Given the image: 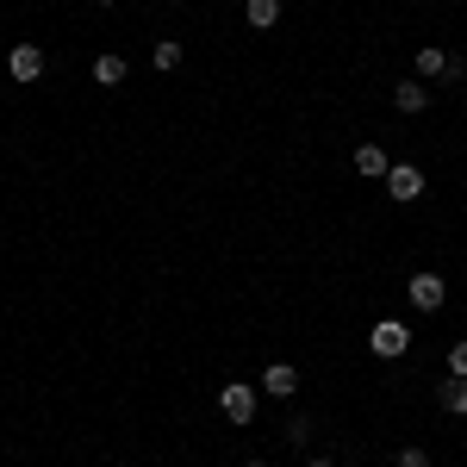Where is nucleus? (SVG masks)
I'll return each instance as SVG.
<instances>
[{
    "label": "nucleus",
    "mask_w": 467,
    "mask_h": 467,
    "mask_svg": "<svg viewBox=\"0 0 467 467\" xmlns=\"http://www.w3.org/2000/svg\"><path fill=\"white\" fill-rule=\"evenodd\" d=\"M368 349H374L380 361H399L405 349H411V330H405L399 318H380L374 330H368Z\"/></svg>",
    "instance_id": "obj_1"
},
{
    "label": "nucleus",
    "mask_w": 467,
    "mask_h": 467,
    "mask_svg": "<svg viewBox=\"0 0 467 467\" xmlns=\"http://www.w3.org/2000/svg\"><path fill=\"white\" fill-rule=\"evenodd\" d=\"M218 411H224V424H250L255 418V387L224 380V387H218Z\"/></svg>",
    "instance_id": "obj_2"
},
{
    "label": "nucleus",
    "mask_w": 467,
    "mask_h": 467,
    "mask_svg": "<svg viewBox=\"0 0 467 467\" xmlns=\"http://www.w3.org/2000/svg\"><path fill=\"white\" fill-rule=\"evenodd\" d=\"M405 299H411L418 312H442V299H449V281L424 268V275H411V281H405Z\"/></svg>",
    "instance_id": "obj_3"
},
{
    "label": "nucleus",
    "mask_w": 467,
    "mask_h": 467,
    "mask_svg": "<svg viewBox=\"0 0 467 467\" xmlns=\"http://www.w3.org/2000/svg\"><path fill=\"white\" fill-rule=\"evenodd\" d=\"M6 75H13L19 88H26V81H37V75H44V50H37V44H13V57H6Z\"/></svg>",
    "instance_id": "obj_4"
},
{
    "label": "nucleus",
    "mask_w": 467,
    "mask_h": 467,
    "mask_svg": "<svg viewBox=\"0 0 467 467\" xmlns=\"http://www.w3.org/2000/svg\"><path fill=\"white\" fill-rule=\"evenodd\" d=\"M387 193H393L399 206H411V200L424 193V175H418L411 162H393V169H387Z\"/></svg>",
    "instance_id": "obj_5"
},
{
    "label": "nucleus",
    "mask_w": 467,
    "mask_h": 467,
    "mask_svg": "<svg viewBox=\"0 0 467 467\" xmlns=\"http://www.w3.org/2000/svg\"><path fill=\"white\" fill-rule=\"evenodd\" d=\"M418 75H424V81H436V75H462V63H455L442 44H424V50H418Z\"/></svg>",
    "instance_id": "obj_6"
},
{
    "label": "nucleus",
    "mask_w": 467,
    "mask_h": 467,
    "mask_svg": "<svg viewBox=\"0 0 467 467\" xmlns=\"http://www.w3.org/2000/svg\"><path fill=\"white\" fill-rule=\"evenodd\" d=\"M262 387H268V399H293L299 393V368H293V361H275V368L262 374Z\"/></svg>",
    "instance_id": "obj_7"
},
{
    "label": "nucleus",
    "mask_w": 467,
    "mask_h": 467,
    "mask_svg": "<svg viewBox=\"0 0 467 467\" xmlns=\"http://www.w3.org/2000/svg\"><path fill=\"white\" fill-rule=\"evenodd\" d=\"M387 169H393V162H387V150L374 144V138H368V144H356V175H368V181H387Z\"/></svg>",
    "instance_id": "obj_8"
},
{
    "label": "nucleus",
    "mask_w": 467,
    "mask_h": 467,
    "mask_svg": "<svg viewBox=\"0 0 467 467\" xmlns=\"http://www.w3.org/2000/svg\"><path fill=\"white\" fill-rule=\"evenodd\" d=\"M244 19H250L255 32H275L281 26V0H244Z\"/></svg>",
    "instance_id": "obj_9"
},
{
    "label": "nucleus",
    "mask_w": 467,
    "mask_h": 467,
    "mask_svg": "<svg viewBox=\"0 0 467 467\" xmlns=\"http://www.w3.org/2000/svg\"><path fill=\"white\" fill-rule=\"evenodd\" d=\"M393 107L399 112H424V107H431V88H424V81H399V88H393Z\"/></svg>",
    "instance_id": "obj_10"
},
{
    "label": "nucleus",
    "mask_w": 467,
    "mask_h": 467,
    "mask_svg": "<svg viewBox=\"0 0 467 467\" xmlns=\"http://www.w3.org/2000/svg\"><path fill=\"white\" fill-rule=\"evenodd\" d=\"M436 405H442L449 418H467V380H455V374H449V380H442V393H436Z\"/></svg>",
    "instance_id": "obj_11"
},
{
    "label": "nucleus",
    "mask_w": 467,
    "mask_h": 467,
    "mask_svg": "<svg viewBox=\"0 0 467 467\" xmlns=\"http://www.w3.org/2000/svg\"><path fill=\"white\" fill-rule=\"evenodd\" d=\"M125 75H131V69H125V57H112V50H107V57H94V81H100V88H119Z\"/></svg>",
    "instance_id": "obj_12"
},
{
    "label": "nucleus",
    "mask_w": 467,
    "mask_h": 467,
    "mask_svg": "<svg viewBox=\"0 0 467 467\" xmlns=\"http://www.w3.org/2000/svg\"><path fill=\"white\" fill-rule=\"evenodd\" d=\"M150 63H156L162 75H169V69H181V44H175V37H156V50H150Z\"/></svg>",
    "instance_id": "obj_13"
},
{
    "label": "nucleus",
    "mask_w": 467,
    "mask_h": 467,
    "mask_svg": "<svg viewBox=\"0 0 467 467\" xmlns=\"http://www.w3.org/2000/svg\"><path fill=\"white\" fill-rule=\"evenodd\" d=\"M449 374L467 380V337H462V343H449Z\"/></svg>",
    "instance_id": "obj_14"
},
{
    "label": "nucleus",
    "mask_w": 467,
    "mask_h": 467,
    "mask_svg": "<svg viewBox=\"0 0 467 467\" xmlns=\"http://www.w3.org/2000/svg\"><path fill=\"white\" fill-rule=\"evenodd\" d=\"M399 467H431V455L424 449H399Z\"/></svg>",
    "instance_id": "obj_15"
},
{
    "label": "nucleus",
    "mask_w": 467,
    "mask_h": 467,
    "mask_svg": "<svg viewBox=\"0 0 467 467\" xmlns=\"http://www.w3.org/2000/svg\"><path fill=\"white\" fill-rule=\"evenodd\" d=\"M306 467H337V462H324V455H318V462H306Z\"/></svg>",
    "instance_id": "obj_16"
},
{
    "label": "nucleus",
    "mask_w": 467,
    "mask_h": 467,
    "mask_svg": "<svg viewBox=\"0 0 467 467\" xmlns=\"http://www.w3.org/2000/svg\"><path fill=\"white\" fill-rule=\"evenodd\" d=\"M250 467H268V462H250Z\"/></svg>",
    "instance_id": "obj_17"
}]
</instances>
